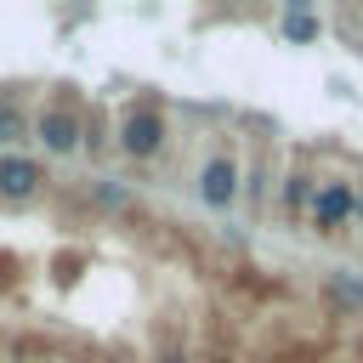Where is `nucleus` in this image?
<instances>
[{
  "instance_id": "nucleus-7",
  "label": "nucleus",
  "mask_w": 363,
  "mask_h": 363,
  "mask_svg": "<svg viewBox=\"0 0 363 363\" xmlns=\"http://www.w3.org/2000/svg\"><path fill=\"white\" fill-rule=\"evenodd\" d=\"M91 204H96V210H136V193L119 187L113 176H96V182H91Z\"/></svg>"
},
{
  "instance_id": "nucleus-12",
  "label": "nucleus",
  "mask_w": 363,
  "mask_h": 363,
  "mask_svg": "<svg viewBox=\"0 0 363 363\" xmlns=\"http://www.w3.org/2000/svg\"><path fill=\"white\" fill-rule=\"evenodd\" d=\"M210 363H227V357H210Z\"/></svg>"
},
{
  "instance_id": "nucleus-10",
  "label": "nucleus",
  "mask_w": 363,
  "mask_h": 363,
  "mask_svg": "<svg viewBox=\"0 0 363 363\" xmlns=\"http://www.w3.org/2000/svg\"><path fill=\"white\" fill-rule=\"evenodd\" d=\"M352 221L363 227V193H352Z\"/></svg>"
},
{
  "instance_id": "nucleus-4",
  "label": "nucleus",
  "mask_w": 363,
  "mask_h": 363,
  "mask_svg": "<svg viewBox=\"0 0 363 363\" xmlns=\"http://www.w3.org/2000/svg\"><path fill=\"white\" fill-rule=\"evenodd\" d=\"M40 182H45V170H40L34 159H23V153H0V199L23 204V199L40 193Z\"/></svg>"
},
{
  "instance_id": "nucleus-2",
  "label": "nucleus",
  "mask_w": 363,
  "mask_h": 363,
  "mask_svg": "<svg viewBox=\"0 0 363 363\" xmlns=\"http://www.w3.org/2000/svg\"><path fill=\"white\" fill-rule=\"evenodd\" d=\"M119 147H125L130 159H153V153L164 147V119H159V108H130V113L119 119Z\"/></svg>"
},
{
  "instance_id": "nucleus-3",
  "label": "nucleus",
  "mask_w": 363,
  "mask_h": 363,
  "mask_svg": "<svg viewBox=\"0 0 363 363\" xmlns=\"http://www.w3.org/2000/svg\"><path fill=\"white\" fill-rule=\"evenodd\" d=\"M306 216H312V227H323V233L346 227V221H352V187H346V182H323V187H312Z\"/></svg>"
},
{
  "instance_id": "nucleus-1",
  "label": "nucleus",
  "mask_w": 363,
  "mask_h": 363,
  "mask_svg": "<svg viewBox=\"0 0 363 363\" xmlns=\"http://www.w3.org/2000/svg\"><path fill=\"white\" fill-rule=\"evenodd\" d=\"M79 136H85V125H79V113H74V108H62V102L40 108V119H34V142H40L45 153H74V147H79Z\"/></svg>"
},
{
  "instance_id": "nucleus-5",
  "label": "nucleus",
  "mask_w": 363,
  "mask_h": 363,
  "mask_svg": "<svg viewBox=\"0 0 363 363\" xmlns=\"http://www.w3.org/2000/svg\"><path fill=\"white\" fill-rule=\"evenodd\" d=\"M199 199H204L210 210H227V204L238 199V164H233L227 153H216V159L204 164V176H199Z\"/></svg>"
},
{
  "instance_id": "nucleus-9",
  "label": "nucleus",
  "mask_w": 363,
  "mask_h": 363,
  "mask_svg": "<svg viewBox=\"0 0 363 363\" xmlns=\"http://www.w3.org/2000/svg\"><path fill=\"white\" fill-rule=\"evenodd\" d=\"M284 199H289L295 210H306V199H312V182H306V176H289V187H284Z\"/></svg>"
},
{
  "instance_id": "nucleus-11",
  "label": "nucleus",
  "mask_w": 363,
  "mask_h": 363,
  "mask_svg": "<svg viewBox=\"0 0 363 363\" xmlns=\"http://www.w3.org/2000/svg\"><path fill=\"white\" fill-rule=\"evenodd\" d=\"M159 363H182V352H176V346H164V357H159Z\"/></svg>"
},
{
  "instance_id": "nucleus-8",
  "label": "nucleus",
  "mask_w": 363,
  "mask_h": 363,
  "mask_svg": "<svg viewBox=\"0 0 363 363\" xmlns=\"http://www.w3.org/2000/svg\"><path fill=\"white\" fill-rule=\"evenodd\" d=\"M23 108L17 102H0V147H11V142H23Z\"/></svg>"
},
{
  "instance_id": "nucleus-6",
  "label": "nucleus",
  "mask_w": 363,
  "mask_h": 363,
  "mask_svg": "<svg viewBox=\"0 0 363 363\" xmlns=\"http://www.w3.org/2000/svg\"><path fill=\"white\" fill-rule=\"evenodd\" d=\"M278 28H284V40H289V45H312V40L323 34V23H318V11H312L306 0H289V6H284V17H278Z\"/></svg>"
}]
</instances>
